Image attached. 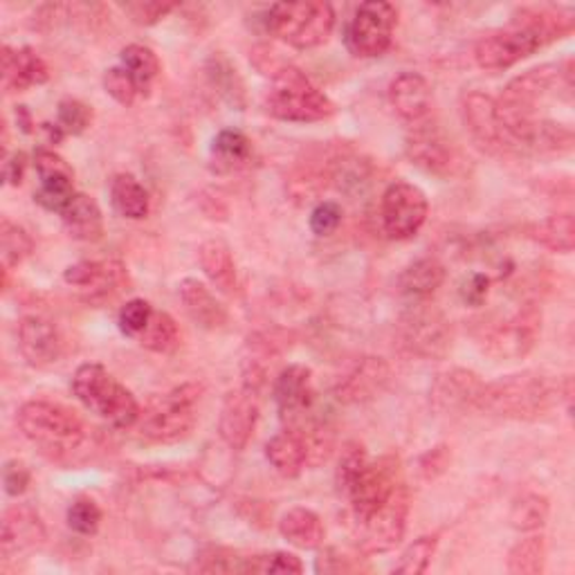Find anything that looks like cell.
I'll list each match as a JSON object with an SVG mask.
<instances>
[{
	"instance_id": "6da1fadb",
	"label": "cell",
	"mask_w": 575,
	"mask_h": 575,
	"mask_svg": "<svg viewBox=\"0 0 575 575\" xmlns=\"http://www.w3.org/2000/svg\"><path fill=\"white\" fill-rule=\"evenodd\" d=\"M573 30V12L562 8H524L506 28L483 34L474 45L479 67L509 70L535 54L540 48L562 39Z\"/></svg>"
},
{
	"instance_id": "7a4b0ae2",
	"label": "cell",
	"mask_w": 575,
	"mask_h": 575,
	"mask_svg": "<svg viewBox=\"0 0 575 575\" xmlns=\"http://www.w3.org/2000/svg\"><path fill=\"white\" fill-rule=\"evenodd\" d=\"M560 400V383L540 372H522L483 385L477 409L511 420H537Z\"/></svg>"
},
{
	"instance_id": "3957f363",
	"label": "cell",
	"mask_w": 575,
	"mask_h": 575,
	"mask_svg": "<svg viewBox=\"0 0 575 575\" xmlns=\"http://www.w3.org/2000/svg\"><path fill=\"white\" fill-rule=\"evenodd\" d=\"M17 425L23 437L50 459H67L86 443L84 420L65 405L50 400H30L17 411Z\"/></svg>"
},
{
	"instance_id": "277c9868",
	"label": "cell",
	"mask_w": 575,
	"mask_h": 575,
	"mask_svg": "<svg viewBox=\"0 0 575 575\" xmlns=\"http://www.w3.org/2000/svg\"><path fill=\"white\" fill-rule=\"evenodd\" d=\"M200 398L202 385L198 383H185L167 394L154 396L139 411V437L154 443H174L189 437L196 425V405Z\"/></svg>"
},
{
	"instance_id": "5b68a950",
	"label": "cell",
	"mask_w": 575,
	"mask_h": 575,
	"mask_svg": "<svg viewBox=\"0 0 575 575\" xmlns=\"http://www.w3.org/2000/svg\"><path fill=\"white\" fill-rule=\"evenodd\" d=\"M265 108L283 122H322L335 113V104L324 95L300 67L283 65L274 72L265 95Z\"/></svg>"
},
{
	"instance_id": "8992f818",
	"label": "cell",
	"mask_w": 575,
	"mask_h": 575,
	"mask_svg": "<svg viewBox=\"0 0 575 575\" xmlns=\"http://www.w3.org/2000/svg\"><path fill=\"white\" fill-rule=\"evenodd\" d=\"M72 394L86 409L95 411L113 427L126 429L137 425L142 409L135 396L102 365H82L72 376Z\"/></svg>"
},
{
	"instance_id": "52a82bcc",
	"label": "cell",
	"mask_w": 575,
	"mask_h": 575,
	"mask_svg": "<svg viewBox=\"0 0 575 575\" xmlns=\"http://www.w3.org/2000/svg\"><path fill=\"white\" fill-rule=\"evenodd\" d=\"M265 28L272 36L297 50L320 48L333 34L335 10L331 3H322V0L276 3L268 10Z\"/></svg>"
},
{
	"instance_id": "ba28073f",
	"label": "cell",
	"mask_w": 575,
	"mask_h": 575,
	"mask_svg": "<svg viewBox=\"0 0 575 575\" xmlns=\"http://www.w3.org/2000/svg\"><path fill=\"white\" fill-rule=\"evenodd\" d=\"M542 335V311L537 304H524L513 315L481 328L479 344L494 359L526 357Z\"/></svg>"
},
{
	"instance_id": "9c48e42d",
	"label": "cell",
	"mask_w": 575,
	"mask_h": 575,
	"mask_svg": "<svg viewBox=\"0 0 575 575\" xmlns=\"http://www.w3.org/2000/svg\"><path fill=\"white\" fill-rule=\"evenodd\" d=\"M398 339L416 357L443 359L452 348V326L439 309L416 302L398 322Z\"/></svg>"
},
{
	"instance_id": "30bf717a",
	"label": "cell",
	"mask_w": 575,
	"mask_h": 575,
	"mask_svg": "<svg viewBox=\"0 0 575 575\" xmlns=\"http://www.w3.org/2000/svg\"><path fill=\"white\" fill-rule=\"evenodd\" d=\"M398 23V12L391 3L372 0L359 6L346 28V48L351 54L374 59L383 56L394 41V30Z\"/></svg>"
},
{
	"instance_id": "8fae6325",
	"label": "cell",
	"mask_w": 575,
	"mask_h": 575,
	"mask_svg": "<svg viewBox=\"0 0 575 575\" xmlns=\"http://www.w3.org/2000/svg\"><path fill=\"white\" fill-rule=\"evenodd\" d=\"M407 518H409V490L400 481L383 506L372 518L359 522V548H363V553L367 555L394 551L405 537Z\"/></svg>"
},
{
	"instance_id": "7c38bea8",
	"label": "cell",
	"mask_w": 575,
	"mask_h": 575,
	"mask_svg": "<svg viewBox=\"0 0 575 575\" xmlns=\"http://www.w3.org/2000/svg\"><path fill=\"white\" fill-rule=\"evenodd\" d=\"M427 211H429V202L420 187L405 180L391 182L383 194V205H380V219H383L385 234L396 241H407L416 237L427 221Z\"/></svg>"
},
{
	"instance_id": "4fadbf2b",
	"label": "cell",
	"mask_w": 575,
	"mask_h": 575,
	"mask_svg": "<svg viewBox=\"0 0 575 575\" xmlns=\"http://www.w3.org/2000/svg\"><path fill=\"white\" fill-rule=\"evenodd\" d=\"M405 149L416 167L441 178H450L461 165L452 139L441 130V126L431 122H416L407 135Z\"/></svg>"
},
{
	"instance_id": "5bb4252c",
	"label": "cell",
	"mask_w": 575,
	"mask_h": 575,
	"mask_svg": "<svg viewBox=\"0 0 575 575\" xmlns=\"http://www.w3.org/2000/svg\"><path fill=\"white\" fill-rule=\"evenodd\" d=\"M261 411V389L243 383L239 389L230 391L221 407L219 435L230 450H245L259 422Z\"/></svg>"
},
{
	"instance_id": "9a60e30c",
	"label": "cell",
	"mask_w": 575,
	"mask_h": 575,
	"mask_svg": "<svg viewBox=\"0 0 575 575\" xmlns=\"http://www.w3.org/2000/svg\"><path fill=\"white\" fill-rule=\"evenodd\" d=\"M400 483L398 466L394 459H380L378 463H367L365 470L348 485L346 496L351 499L357 522L372 518L383 503L391 496L394 488Z\"/></svg>"
},
{
	"instance_id": "2e32d148",
	"label": "cell",
	"mask_w": 575,
	"mask_h": 575,
	"mask_svg": "<svg viewBox=\"0 0 575 575\" xmlns=\"http://www.w3.org/2000/svg\"><path fill=\"white\" fill-rule=\"evenodd\" d=\"M274 402L291 429H302L315 407L313 372L304 365H288L274 380Z\"/></svg>"
},
{
	"instance_id": "e0dca14e",
	"label": "cell",
	"mask_w": 575,
	"mask_h": 575,
	"mask_svg": "<svg viewBox=\"0 0 575 575\" xmlns=\"http://www.w3.org/2000/svg\"><path fill=\"white\" fill-rule=\"evenodd\" d=\"M391 383V367L383 357H359L339 374L335 383V396L339 402L359 405L376 400Z\"/></svg>"
},
{
	"instance_id": "ac0fdd59",
	"label": "cell",
	"mask_w": 575,
	"mask_h": 575,
	"mask_svg": "<svg viewBox=\"0 0 575 575\" xmlns=\"http://www.w3.org/2000/svg\"><path fill=\"white\" fill-rule=\"evenodd\" d=\"M461 117L463 124L468 126L470 135L474 137V142H479L483 149H488L490 154H499V156H511L506 139H503L501 126L496 122V113H494V100L485 93L479 91H470L461 97Z\"/></svg>"
},
{
	"instance_id": "d6986e66",
	"label": "cell",
	"mask_w": 575,
	"mask_h": 575,
	"mask_svg": "<svg viewBox=\"0 0 575 575\" xmlns=\"http://www.w3.org/2000/svg\"><path fill=\"white\" fill-rule=\"evenodd\" d=\"M63 279L70 285L84 288L88 302H102L122 291L128 274L119 261H80L63 272Z\"/></svg>"
},
{
	"instance_id": "ffe728a7",
	"label": "cell",
	"mask_w": 575,
	"mask_h": 575,
	"mask_svg": "<svg viewBox=\"0 0 575 575\" xmlns=\"http://www.w3.org/2000/svg\"><path fill=\"white\" fill-rule=\"evenodd\" d=\"M19 351L30 367L48 369L59 363L63 342L52 322L39 315H30L19 324Z\"/></svg>"
},
{
	"instance_id": "44dd1931",
	"label": "cell",
	"mask_w": 575,
	"mask_h": 575,
	"mask_svg": "<svg viewBox=\"0 0 575 575\" xmlns=\"http://www.w3.org/2000/svg\"><path fill=\"white\" fill-rule=\"evenodd\" d=\"M45 540V526L39 513L30 506H12L6 511L3 522H0V553L6 560L17 557Z\"/></svg>"
},
{
	"instance_id": "7402d4cb",
	"label": "cell",
	"mask_w": 575,
	"mask_h": 575,
	"mask_svg": "<svg viewBox=\"0 0 575 575\" xmlns=\"http://www.w3.org/2000/svg\"><path fill=\"white\" fill-rule=\"evenodd\" d=\"M0 61H3V88L8 93H23L50 80L48 63L32 48L14 50L3 45Z\"/></svg>"
},
{
	"instance_id": "603a6c76",
	"label": "cell",
	"mask_w": 575,
	"mask_h": 575,
	"mask_svg": "<svg viewBox=\"0 0 575 575\" xmlns=\"http://www.w3.org/2000/svg\"><path fill=\"white\" fill-rule=\"evenodd\" d=\"M483 385L477 374L466 369H452L441 374L431 387V402L441 411H466L479 405Z\"/></svg>"
},
{
	"instance_id": "cb8c5ba5",
	"label": "cell",
	"mask_w": 575,
	"mask_h": 575,
	"mask_svg": "<svg viewBox=\"0 0 575 575\" xmlns=\"http://www.w3.org/2000/svg\"><path fill=\"white\" fill-rule=\"evenodd\" d=\"M389 102L405 122H422L431 108V88L418 72H402L389 86Z\"/></svg>"
},
{
	"instance_id": "d4e9b609",
	"label": "cell",
	"mask_w": 575,
	"mask_h": 575,
	"mask_svg": "<svg viewBox=\"0 0 575 575\" xmlns=\"http://www.w3.org/2000/svg\"><path fill=\"white\" fill-rule=\"evenodd\" d=\"M180 302L187 311V315L202 328L216 331L228 324V311L226 306L213 297L209 288L198 279H185L180 283Z\"/></svg>"
},
{
	"instance_id": "484cf974",
	"label": "cell",
	"mask_w": 575,
	"mask_h": 575,
	"mask_svg": "<svg viewBox=\"0 0 575 575\" xmlns=\"http://www.w3.org/2000/svg\"><path fill=\"white\" fill-rule=\"evenodd\" d=\"M67 234L77 241H100L104 237V216L97 200L88 194H75L61 211Z\"/></svg>"
},
{
	"instance_id": "4316f807",
	"label": "cell",
	"mask_w": 575,
	"mask_h": 575,
	"mask_svg": "<svg viewBox=\"0 0 575 575\" xmlns=\"http://www.w3.org/2000/svg\"><path fill=\"white\" fill-rule=\"evenodd\" d=\"M265 459L281 477L293 479L309 461V443L295 429L279 431L265 446Z\"/></svg>"
},
{
	"instance_id": "83f0119b",
	"label": "cell",
	"mask_w": 575,
	"mask_h": 575,
	"mask_svg": "<svg viewBox=\"0 0 575 575\" xmlns=\"http://www.w3.org/2000/svg\"><path fill=\"white\" fill-rule=\"evenodd\" d=\"M446 281V268L437 259H418L409 263L400 276H398V291L400 295L414 300V302H425L427 297L435 295Z\"/></svg>"
},
{
	"instance_id": "f1b7e54d",
	"label": "cell",
	"mask_w": 575,
	"mask_h": 575,
	"mask_svg": "<svg viewBox=\"0 0 575 575\" xmlns=\"http://www.w3.org/2000/svg\"><path fill=\"white\" fill-rule=\"evenodd\" d=\"M252 160V142L237 128H226L211 142V169L216 174H232L248 167Z\"/></svg>"
},
{
	"instance_id": "f546056e",
	"label": "cell",
	"mask_w": 575,
	"mask_h": 575,
	"mask_svg": "<svg viewBox=\"0 0 575 575\" xmlns=\"http://www.w3.org/2000/svg\"><path fill=\"white\" fill-rule=\"evenodd\" d=\"M198 261L207 279L219 288L221 293L232 295L237 291V265L228 243L221 239H209L198 250Z\"/></svg>"
},
{
	"instance_id": "4dcf8cb0",
	"label": "cell",
	"mask_w": 575,
	"mask_h": 575,
	"mask_svg": "<svg viewBox=\"0 0 575 575\" xmlns=\"http://www.w3.org/2000/svg\"><path fill=\"white\" fill-rule=\"evenodd\" d=\"M279 531L293 546L304 548V551L320 548L326 537V529H324V522L320 520V515L313 513L311 509H302V506L283 513V518L279 522Z\"/></svg>"
},
{
	"instance_id": "1f68e13d",
	"label": "cell",
	"mask_w": 575,
	"mask_h": 575,
	"mask_svg": "<svg viewBox=\"0 0 575 575\" xmlns=\"http://www.w3.org/2000/svg\"><path fill=\"white\" fill-rule=\"evenodd\" d=\"M111 202L124 219L139 221L149 213V194L130 174H117L111 180Z\"/></svg>"
},
{
	"instance_id": "d6a6232c",
	"label": "cell",
	"mask_w": 575,
	"mask_h": 575,
	"mask_svg": "<svg viewBox=\"0 0 575 575\" xmlns=\"http://www.w3.org/2000/svg\"><path fill=\"white\" fill-rule=\"evenodd\" d=\"M531 239L542 248L568 254L575 248V219L571 211L553 213L531 228Z\"/></svg>"
},
{
	"instance_id": "836d02e7",
	"label": "cell",
	"mask_w": 575,
	"mask_h": 575,
	"mask_svg": "<svg viewBox=\"0 0 575 575\" xmlns=\"http://www.w3.org/2000/svg\"><path fill=\"white\" fill-rule=\"evenodd\" d=\"M122 67L128 70V75L133 77V82L137 84L139 95H149L154 82L160 75V59L158 54L142 45V43H130L122 50Z\"/></svg>"
},
{
	"instance_id": "e575fe53",
	"label": "cell",
	"mask_w": 575,
	"mask_h": 575,
	"mask_svg": "<svg viewBox=\"0 0 575 575\" xmlns=\"http://www.w3.org/2000/svg\"><path fill=\"white\" fill-rule=\"evenodd\" d=\"M548 499L537 492H526L520 499H515L511 509V526L522 533H535L546 526L548 522Z\"/></svg>"
},
{
	"instance_id": "d590c367",
	"label": "cell",
	"mask_w": 575,
	"mask_h": 575,
	"mask_svg": "<svg viewBox=\"0 0 575 575\" xmlns=\"http://www.w3.org/2000/svg\"><path fill=\"white\" fill-rule=\"evenodd\" d=\"M137 342L154 353H171L180 344V331L169 313L154 311L149 326L137 335Z\"/></svg>"
},
{
	"instance_id": "8d00e7d4",
	"label": "cell",
	"mask_w": 575,
	"mask_h": 575,
	"mask_svg": "<svg viewBox=\"0 0 575 575\" xmlns=\"http://www.w3.org/2000/svg\"><path fill=\"white\" fill-rule=\"evenodd\" d=\"M546 542L542 535H531L518 542L509 553V571L515 575H537L544 571Z\"/></svg>"
},
{
	"instance_id": "74e56055",
	"label": "cell",
	"mask_w": 575,
	"mask_h": 575,
	"mask_svg": "<svg viewBox=\"0 0 575 575\" xmlns=\"http://www.w3.org/2000/svg\"><path fill=\"white\" fill-rule=\"evenodd\" d=\"M0 250H3V265L14 268L32 254L34 241L21 226L3 219L0 221Z\"/></svg>"
},
{
	"instance_id": "f35d334b",
	"label": "cell",
	"mask_w": 575,
	"mask_h": 575,
	"mask_svg": "<svg viewBox=\"0 0 575 575\" xmlns=\"http://www.w3.org/2000/svg\"><path fill=\"white\" fill-rule=\"evenodd\" d=\"M439 546V535H422L414 540L405 553L400 555L398 564L394 566V573L398 575H420L427 571L431 557H435Z\"/></svg>"
},
{
	"instance_id": "ab89813d",
	"label": "cell",
	"mask_w": 575,
	"mask_h": 575,
	"mask_svg": "<svg viewBox=\"0 0 575 575\" xmlns=\"http://www.w3.org/2000/svg\"><path fill=\"white\" fill-rule=\"evenodd\" d=\"M34 167L36 174L41 178V185H67L72 187V180H75V171L72 167L52 149H36L34 151Z\"/></svg>"
},
{
	"instance_id": "60d3db41",
	"label": "cell",
	"mask_w": 575,
	"mask_h": 575,
	"mask_svg": "<svg viewBox=\"0 0 575 575\" xmlns=\"http://www.w3.org/2000/svg\"><path fill=\"white\" fill-rule=\"evenodd\" d=\"M245 573H304V564L297 555L293 553H265V555H254L245 560Z\"/></svg>"
},
{
	"instance_id": "b9f144b4",
	"label": "cell",
	"mask_w": 575,
	"mask_h": 575,
	"mask_svg": "<svg viewBox=\"0 0 575 575\" xmlns=\"http://www.w3.org/2000/svg\"><path fill=\"white\" fill-rule=\"evenodd\" d=\"M56 124L63 128L65 135H82L93 124V108L80 100H61Z\"/></svg>"
},
{
	"instance_id": "7bdbcfd3",
	"label": "cell",
	"mask_w": 575,
	"mask_h": 575,
	"mask_svg": "<svg viewBox=\"0 0 575 575\" xmlns=\"http://www.w3.org/2000/svg\"><path fill=\"white\" fill-rule=\"evenodd\" d=\"M67 526L80 535H95L102 526V511L93 499H77L67 509Z\"/></svg>"
},
{
	"instance_id": "ee69618b",
	"label": "cell",
	"mask_w": 575,
	"mask_h": 575,
	"mask_svg": "<svg viewBox=\"0 0 575 575\" xmlns=\"http://www.w3.org/2000/svg\"><path fill=\"white\" fill-rule=\"evenodd\" d=\"M151 317H154V306H151L149 302H144V300H130V302H126V304L122 306V311H119V317H117L119 331H122L124 335H128V337H137L144 328L149 326Z\"/></svg>"
},
{
	"instance_id": "f6af8a7d",
	"label": "cell",
	"mask_w": 575,
	"mask_h": 575,
	"mask_svg": "<svg viewBox=\"0 0 575 575\" xmlns=\"http://www.w3.org/2000/svg\"><path fill=\"white\" fill-rule=\"evenodd\" d=\"M369 463L367 459V452L365 448L359 443H348L344 450H342V457H339V463H337V488L346 494L348 485L355 481V477L365 470V466Z\"/></svg>"
},
{
	"instance_id": "bcb514c9",
	"label": "cell",
	"mask_w": 575,
	"mask_h": 575,
	"mask_svg": "<svg viewBox=\"0 0 575 575\" xmlns=\"http://www.w3.org/2000/svg\"><path fill=\"white\" fill-rule=\"evenodd\" d=\"M104 88L106 93L122 106H133L135 100L139 97L137 84L133 82V77L128 75V70L122 65H115L111 70H106L104 75Z\"/></svg>"
},
{
	"instance_id": "7dc6e473",
	"label": "cell",
	"mask_w": 575,
	"mask_h": 575,
	"mask_svg": "<svg viewBox=\"0 0 575 575\" xmlns=\"http://www.w3.org/2000/svg\"><path fill=\"white\" fill-rule=\"evenodd\" d=\"M245 560L248 557H237V553L226 548H207L196 566L205 573H245Z\"/></svg>"
},
{
	"instance_id": "c3c4849f",
	"label": "cell",
	"mask_w": 575,
	"mask_h": 575,
	"mask_svg": "<svg viewBox=\"0 0 575 575\" xmlns=\"http://www.w3.org/2000/svg\"><path fill=\"white\" fill-rule=\"evenodd\" d=\"M342 223V207L333 200L320 202L313 211H311V230L317 237H331L337 232Z\"/></svg>"
},
{
	"instance_id": "681fc988",
	"label": "cell",
	"mask_w": 575,
	"mask_h": 575,
	"mask_svg": "<svg viewBox=\"0 0 575 575\" xmlns=\"http://www.w3.org/2000/svg\"><path fill=\"white\" fill-rule=\"evenodd\" d=\"M176 8H178L176 3H156L154 0V3H126L122 10L137 25H156L167 14H171Z\"/></svg>"
},
{
	"instance_id": "f907efd6",
	"label": "cell",
	"mask_w": 575,
	"mask_h": 575,
	"mask_svg": "<svg viewBox=\"0 0 575 575\" xmlns=\"http://www.w3.org/2000/svg\"><path fill=\"white\" fill-rule=\"evenodd\" d=\"M450 459H452L450 448H448V446H439V448L429 450V452H425V454L420 457V461H418V472H420V477L427 479V481L437 479L439 474L446 472V468L450 466Z\"/></svg>"
},
{
	"instance_id": "816d5d0a",
	"label": "cell",
	"mask_w": 575,
	"mask_h": 575,
	"mask_svg": "<svg viewBox=\"0 0 575 575\" xmlns=\"http://www.w3.org/2000/svg\"><path fill=\"white\" fill-rule=\"evenodd\" d=\"M30 481H32V474H30L25 463H21V461H8L6 463V468H3V483H6V492L10 496L23 494L28 490Z\"/></svg>"
},
{
	"instance_id": "f5cc1de1",
	"label": "cell",
	"mask_w": 575,
	"mask_h": 575,
	"mask_svg": "<svg viewBox=\"0 0 575 575\" xmlns=\"http://www.w3.org/2000/svg\"><path fill=\"white\" fill-rule=\"evenodd\" d=\"M488 285H490V279L485 274H481V272L472 274L461 285V300L470 306H481L488 297Z\"/></svg>"
},
{
	"instance_id": "db71d44e",
	"label": "cell",
	"mask_w": 575,
	"mask_h": 575,
	"mask_svg": "<svg viewBox=\"0 0 575 575\" xmlns=\"http://www.w3.org/2000/svg\"><path fill=\"white\" fill-rule=\"evenodd\" d=\"M357 566L351 562V557L346 555H339L337 551H326L317 557V571L322 573H348V571H355Z\"/></svg>"
},
{
	"instance_id": "11a10c76",
	"label": "cell",
	"mask_w": 575,
	"mask_h": 575,
	"mask_svg": "<svg viewBox=\"0 0 575 575\" xmlns=\"http://www.w3.org/2000/svg\"><path fill=\"white\" fill-rule=\"evenodd\" d=\"M28 169V156L23 151H14L12 156H6V165H3V178L8 185L17 187L21 185L23 176Z\"/></svg>"
},
{
	"instance_id": "9f6ffc18",
	"label": "cell",
	"mask_w": 575,
	"mask_h": 575,
	"mask_svg": "<svg viewBox=\"0 0 575 575\" xmlns=\"http://www.w3.org/2000/svg\"><path fill=\"white\" fill-rule=\"evenodd\" d=\"M19 124H23V130L25 133H30L32 128V122H30V115H28V111H25V106H19Z\"/></svg>"
}]
</instances>
